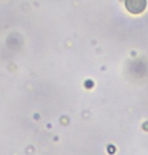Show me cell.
Instances as JSON below:
<instances>
[{"mask_svg": "<svg viewBox=\"0 0 148 155\" xmlns=\"http://www.w3.org/2000/svg\"><path fill=\"white\" fill-rule=\"evenodd\" d=\"M126 6L130 12L139 13L144 10L146 6V0H126Z\"/></svg>", "mask_w": 148, "mask_h": 155, "instance_id": "1", "label": "cell"}]
</instances>
